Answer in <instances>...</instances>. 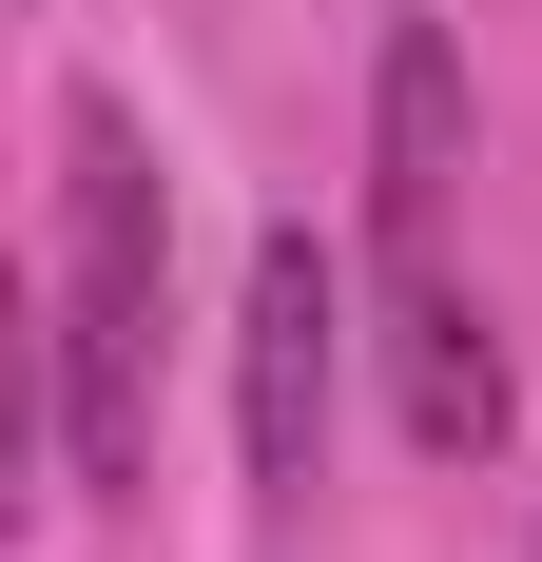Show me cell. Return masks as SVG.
Instances as JSON below:
<instances>
[{
	"instance_id": "cell-1",
	"label": "cell",
	"mask_w": 542,
	"mask_h": 562,
	"mask_svg": "<svg viewBox=\"0 0 542 562\" xmlns=\"http://www.w3.org/2000/svg\"><path fill=\"white\" fill-rule=\"evenodd\" d=\"M58 465L78 505H136L156 485V349H174V194H156V136L78 78L58 98Z\"/></svg>"
},
{
	"instance_id": "cell-2",
	"label": "cell",
	"mask_w": 542,
	"mask_h": 562,
	"mask_svg": "<svg viewBox=\"0 0 542 562\" xmlns=\"http://www.w3.org/2000/svg\"><path fill=\"white\" fill-rule=\"evenodd\" d=\"M329 389H349V252H329L310 214H271L252 291H233V465H252V505H310Z\"/></svg>"
},
{
	"instance_id": "cell-3",
	"label": "cell",
	"mask_w": 542,
	"mask_h": 562,
	"mask_svg": "<svg viewBox=\"0 0 542 562\" xmlns=\"http://www.w3.org/2000/svg\"><path fill=\"white\" fill-rule=\"evenodd\" d=\"M445 175H465V40L387 20V58H369V272H445Z\"/></svg>"
},
{
	"instance_id": "cell-4",
	"label": "cell",
	"mask_w": 542,
	"mask_h": 562,
	"mask_svg": "<svg viewBox=\"0 0 542 562\" xmlns=\"http://www.w3.org/2000/svg\"><path fill=\"white\" fill-rule=\"evenodd\" d=\"M387 427H407V447L427 465H485L504 427H523V389H504V330H485V291L465 272H387Z\"/></svg>"
}]
</instances>
